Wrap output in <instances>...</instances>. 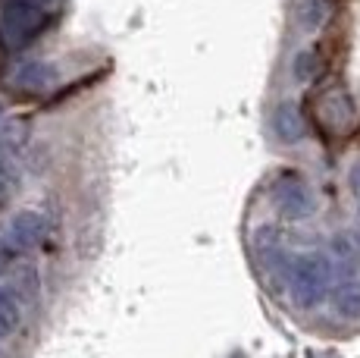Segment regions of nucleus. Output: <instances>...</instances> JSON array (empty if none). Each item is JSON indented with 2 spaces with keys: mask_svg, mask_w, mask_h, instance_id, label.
Masks as SVG:
<instances>
[{
  "mask_svg": "<svg viewBox=\"0 0 360 358\" xmlns=\"http://www.w3.org/2000/svg\"><path fill=\"white\" fill-rule=\"evenodd\" d=\"M285 283L301 308H314L326 299L332 286V267L323 254H301L285 261Z\"/></svg>",
  "mask_w": 360,
  "mask_h": 358,
  "instance_id": "f257e3e1",
  "label": "nucleus"
},
{
  "mask_svg": "<svg viewBox=\"0 0 360 358\" xmlns=\"http://www.w3.org/2000/svg\"><path fill=\"white\" fill-rule=\"evenodd\" d=\"M53 82H57V73H53V66L38 63V60H32V63H22L16 73H13V85H16L19 92H44V88H51Z\"/></svg>",
  "mask_w": 360,
  "mask_h": 358,
  "instance_id": "423d86ee",
  "label": "nucleus"
},
{
  "mask_svg": "<svg viewBox=\"0 0 360 358\" xmlns=\"http://www.w3.org/2000/svg\"><path fill=\"white\" fill-rule=\"evenodd\" d=\"M316 120L332 135H348L357 126V107L345 88H329L316 101Z\"/></svg>",
  "mask_w": 360,
  "mask_h": 358,
  "instance_id": "7ed1b4c3",
  "label": "nucleus"
},
{
  "mask_svg": "<svg viewBox=\"0 0 360 358\" xmlns=\"http://www.w3.org/2000/svg\"><path fill=\"white\" fill-rule=\"evenodd\" d=\"M314 63H316V57L310 51H301L295 57V75L297 79H310V75H314Z\"/></svg>",
  "mask_w": 360,
  "mask_h": 358,
  "instance_id": "9b49d317",
  "label": "nucleus"
},
{
  "mask_svg": "<svg viewBox=\"0 0 360 358\" xmlns=\"http://www.w3.org/2000/svg\"><path fill=\"white\" fill-rule=\"evenodd\" d=\"M47 25V10L22 0H4L0 6V41L6 47H25Z\"/></svg>",
  "mask_w": 360,
  "mask_h": 358,
  "instance_id": "f03ea898",
  "label": "nucleus"
},
{
  "mask_svg": "<svg viewBox=\"0 0 360 358\" xmlns=\"http://www.w3.org/2000/svg\"><path fill=\"white\" fill-rule=\"evenodd\" d=\"M348 183H351V192H354V198H357V204H360V161L354 163V167H351Z\"/></svg>",
  "mask_w": 360,
  "mask_h": 358,
  "instance_id": "ddd939ff",
  "label": "nucleus"
},
{
  "mask_svg": "<svg viewBox=\"0 0 360 358\" xmlns=\"http://www.w3.org/2000/svg\"><path fill=\"white\" fill-rule=\"evenodd\" d=\"M338 308L345 314H360V286H345L338 295Z\"/></svg>",
  "mask_w": 360,
  "mask_h": 358,
  "instance_id": "9d476101",
  "label": "nucleus"
},
{
  "mask_svg": "<svg viewBox=\"0 0 360 358\" xmlns=\"http://www.w3.org/2000/svg\"><path fill=\"white\" fill-rule=\"evenodd\" d=\"M47 239V217H41L38 211H19L10 220V230H6V245L13 252H32L38 249Z\"/></svg>",
  "mask_w": 360,
  "mask_h": 358,
  "instance_id": "20e7f679",
  "label": "nucleus"
},
{
  "mask_svg": "<svg viewBox=\"0 0 360 358\" xmlns=\"http://www.w3.org/2000/svg\"><path fill=\"white\" fill-rule=\"evenodd\" d=\"M10 271H13V249L6 245L4 233H0V277H6Z\"/></svg>",
  "mask_w": 360,
  "mask_h": 358,
  "instance_id": "f8f14e48",
  "label": "nucleus"
},
{
  "mask_svg": "<svg viewBox=\"0 0 360 358\" xmlns=\"http://www.w3.org/2000/svg\"><path fill=\"white\" fill-rule=\"evenodd\" d=\"M19 327V305L6 289H0V336H10Z\"/></svg>",
  "mask_w": 360,
  "mask_h": 358,
  "instance_id": "6e6552de",
  "label": "nucleus"
},
{
  "mask_svg": "<svg viewBox=\"0 0 360 358\" xmlns=\"http://www.w3.org/2000/svg\"><path fill=\"white\" fill-rule=\"evenodd\" d=\"M273 132L279 135L282 142H301L304 135H307V126H304L301 113H297L292 104H282V107H276V113H273Z\"/></svg>",
  "mask_w": 360,
  "mask_h": 358,
  "instance_id": "0eeeda50",
  "label": "nucleus"
},
{
  "mask_svg": "<svg viewBox=\"0 0 360 358\" xmlns=\"http://www.w3.org/2000/svg\"><path fill=\"white\" fill-rule=\"evenodd\" d=\"M276 202H279L282 214H288L292 220H301V217H307V211H310V192L304 189L295 176H285L276 185Z\"/></svg>",
  "mask_w": 360,
  "mask_h": 358,
  "instance_id": "39448f33",
  "label": "nucleus"
},
{
  "mask_svg": "<svg viewBox=\"0 0 360 358\" xmlns=\"http://www.w3.org/2000/svg\"><path fill=\"white\" fill-rule=\"evenodd\" d=\"M22 4H32V6H41V10H47L53 0H22Z\"/></svg>",
  "mask_w": 360,
  "mask_h": 358,
  "instance_id": "4468645a",
  "label": "nucleus"
},
{
  "mask_svg": "<svg viewBox=\"0 0 360 358\" xmlns=\"http://www.w3.org/2000/svg\"><path fill=\"white\" fill-rule=\"evenodd\" d=\"M16 185V154L0 144V198Z\"/></svg>",
  "mask_w": 360,
  "mask_h": 358,
  "instance_id": "1a4fd4ad",
  "label": "nucleus"
}]
</instances>
